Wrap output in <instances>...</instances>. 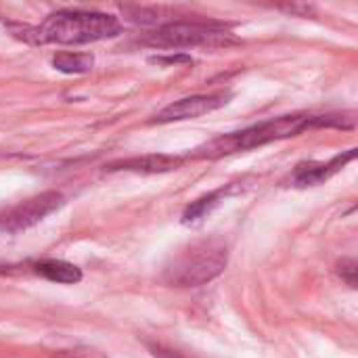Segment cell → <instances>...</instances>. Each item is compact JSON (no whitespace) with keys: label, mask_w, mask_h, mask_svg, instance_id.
<instances>
[{"label":"cell","mask_w":358,"mask_h":358,"mask_svg":"<svg viewBox=\"0 0 358 358\" xmlns=\"http://www.w3.org/2000/svg\"><path fill=\"white\" fill-rule=\"evenodd\" d=\"M227 262L229 248L222 239H199L172 256L164 268V281L174 287H199L222 275Z\"/></svg>","instance_id":"cell-3"},{"label":"cell","mask_w":358,"mask_h":358,"mask_svg":"<svg viewBox=\"0 0 358 358\" xmlns=\"http://www.w3.org/2000/svg\"><path fill=\"white\" fill-rule=\"evenodd\" d=\"M36 273L52 283L61 285H73L82 281V271L65 260H42L36 264Z\"/></svg>","instance_id":"cell-9"},{"label":"cell","mask_w":358,"mask_h":358,"mask_svg":"<svg viewBox=\"0 0 358 358\" xmlns=\"http://www.w3.org/2000/svg\"><path fill=\"white\" fill-rule=\"evenodd\" d=\"M151 63H191V57L176 55V57H151Z\"/></svg>","instance_id":"cell-16"},{"label":"cell","mask_w":358,"mask_h":358,"mask_svg":"<svg viewBox=\"0 0 358 358\" xmlns=\"http://www.w3.org/2000/svg\"><path fill=\"white\" fill-rule=\"evenodd\" d=\"M145 44L162 48H191V46H227L239 40L218 23L201 21H168L151 31Z\"/></svg>","instance_id":"cell-4"},{"label":"cell","mask_w":358,"mask_h":358,"mask_svg":"<svg viewBox=\"0 0 358 358\" xmlns=\"http://www.w3.org/2000/svg\"><path fill=\"white\" fill-rule=\"evenodd\" d=\"M187 157L168 155V153H151V155H134L126 159H115L105 164V172H134V174H164L178 170Z\"/></svg>","instance_id":"cell-7"},{"label":"cell","mask_w":358,"mask_h":358,"mask_svg":"<svg viewBox=\"0 0 358 358\" xmlns=\"http://www.w3.org/2000/svg\"><path fill=\"white\" fill-rule=\"evenodd\" d=\"M124 15L134 21V23H145V25H153V23H159V8H147V6H124L122 8Z\"/></svg>","instance_id":"cell-13"},{"label":"cell","mask_w":358,"mask_h":358,"mask_svg":"<svg viewBox=\"0 0 358 358\" xmlns=\"http://www.w3.org/2000/svg\"><path fill=\"white\" fill-rule=\"evenodd\" d=\"M229 94H193L185 96L180 101H174L166 105L157 115L153 117V124H170V122H182V120H195L201 115H208L229 103Z\"/></svg>","instance_id":"cell-6"},{"label":"cell","mask_w":358,"mask_h":358,"mask_svg":"<svg viewBox=\"0 0 358 358\" xmlns=\"http://www.w3.org/2000/svg\"><path fill=\"white\" fill-rule=\"evenodd\" d=\"M313 128V115L306 113H294V115H281L273 117L262 124H254L250 128H243L239 132L220 134L214 141L197 147L189 157L195 159H218L222 155H231L237 151H250L275 141H283L289 136H298L300 132Z\"/></svg>","instance_id":"cell-2"},{"label":"cell","mask_w":358,"mask_h":358,"mask_svg":"<svg viewBox=\"0 0 358 358\" xmlns=\"http://www.w3.org/2000/svg\"><path fill=\"white\" fill-rule=\"evenodd\" d=\"M13 36L31 44H59L80 46L99 40L117 38L122 23L115 15L99 10H57L50 13L40 25H15L8 23Z\"/></svg>","instance_id":"cell-1"},{"label":"cell","mask_w":358,"mask_h":358,"mask_svg":"<svg viewBox=\"0 0 358 358\" xmlns=\"http://www.w3.org/2000/svg\"><path fill=\"white\" fill-rule=\"evenodd\" d=\"M233 191V187L231 185H227V187H222V189H218V191H212V193H208V195H203V197H199L197 201H193L185 212H182V224H197V222H201L214 208H218L222 201H224V197L229 195Z\"/></svg>","instance_id":"cell-10"},{"label":"cell","mask_w":358,"mask_h":358,"mask_svg":"<svg viewBox=\"0 0 358 358\" xmlns=\"http://www.w3.org/2000/svg\"><path fill=\"white\" fill-rule=\"evenodd\" d=\"M357 126L355 113H327V115H313V128H344L352 130Z\"/></svg>","instance_id":"cell-12"},{"label":"cell","mask_w":358,"mask_h":358,"mask_svg":"<svg viewBox=\"0 0 358 358\" xmlns=\"http://www.w3.org/2000/svg\"><path fill=\"white\" fill-rule=\"evenodd\" d=\"M61 206H63V195L61 193L44 191V193H40L36 197H29V199L21 201L19 206L8 210L4 216H0V231L19 233V231L31 229L38 222H42L48 214L59 210Z\"/></svg>","instance_id":"cell-5"},{"label":"cell","mask_w":358,"mask_h":358,"mask_svg":"<svg viewBox=\"0 0 358 358\" xmlns=\"http://www.w3.org/2000/svg\"><path fill=\"white\" fill-rule=\"evenodd\" d=\"M94 65V57L88 52H57L52 57V67L63 73H86Z\"/></svg>","instance_id":"cell-11"},{"label":"cell","mask_w":358,"mask_h":358,"mask_svg":"<svg viewBox=\"0 0 358 358\" xmlns=\"http://www.w3.org/2000/svg\"><path fill=\"white\" fill-rule=\"evenodd\" d=\"M357 157V149H348L340 155H336L331 162L323 164V162H304V164H298L294 174H292V185L298 187V189H304V187H317L325 180H329L334 174H338L346 164H350L352 159Z\"/></svg>","instance_id":"cell-8"},{"label":"cell","mask_w":358,"mask_h":358,"mask_svg":"<svg viewBox=\"0 0 358 358\" xmlns=\"http://www.w3.org/2000/svg\"><path fill=\"white\" fill-rule=\"evenodd\" d=\"M338 275L350 285V287H357L358 279V264L355 258H342L340 262H338Z\"/></svg>","instance_id":"cell-14"},{"label":"cell","mask_w":358,"mask_h":358,"mask_svg":"<svg viewBox=\"0 0 358 358\" xmlns=\"http://www.w3.org/2000/svg\"><path fill=\"white\" fill-rule=\"evenodd\" d=\"M55 358H107V357H103L99 350H92V348H71V350H61V352H57Z\"/></svg>","instance_id":"cell-15"}]
</instances>
